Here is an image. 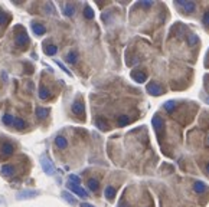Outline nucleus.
I'll use <instances>...</instances> for the list:
<instances>
[{"label":"nucleus","instance_id":"f257e3e1","mask_svg":"<svg viewBox=\"0 0 209 207\" xmlns=\"http://www.w3.org/2000/svg\"><path fill=\"white\" fill-rule=\"evenodd\" d=\"M41 164H42L43 171H45L48 175H52V174L55 173V168H54V166H52V161L49 160V157H48L46 154H43V155L41 157Z\"/></svg>","mask_w":209,"mask_h":207},{"label":"nucleus","instance_id":"f03ea898","mask_svg":"<svg viewBox=\"0 0 209 207\" xmlns=\"http://www.w3.org/2000/svg\"><path fill=\"white\" fill-rule=\"evenodd\" d=\"M146 91L150 94V95H156V96H159V95H162L163 94V88L160 87L157 82H155V81H151V82H149L147 83V87H146Z\"/></svg>","mask_w":209,"mask_h":207},{"label":"nucleus","instance_id":"7ed1b4c3","mask_svg":"<svg viewBox=\"0 0 209 207\" xmlns=\"http://www.w3.org/2000/svg\"><path fill=\"white\" fill-rule=\"evenodd\" d=\"M175 4L177 7H182L185 10V13H192L195 12V9H196V4L195 2H185V0H177L175 2Z\"/></svg>","mask_w":209,"mask_h":207},{"label":"nucleus","instance_id":"20e7f679","mask_svg":"<svg viewBox=\"0 0 209 207\" xmlns=\"http://www.w3.org/2000/svg\"><path fill=\"white\" fill-rule=\"evenodd\" d=\"M68 188H69L72 193H75L76 196H80L81 199H87V197H88V193L84 190V188H81L78 184H74V183L68 181Z\"/></svg>","mask_w":209,"mask_h":207},{"label":"nucleus","instance_id":"39448f33","mask_svg":"<svg viewBox=\"0 0 209 207\" xmlns=\"http://www.w3.org/2000/svg\"><path fill=\"white\" fill-rule=\"evenodd\" d=\"M39 196L38 190H25V191H19L17 193V200H26V199H32Z\"/></svg>","mask_w":209,"mask_h":207},{"label":"nucleus","instance_id":"423d86ee","mask_svg":"<svg viewBox=\"0 0 209 207\" xmlns=\"http://www.w3.org/2000/svg\"><path fill=\"white\" fill-rule=\"evenodd\" d=\"M72 112H74L75 115L84 116L85 115V105H84L81 101H75V102L72 104Z\"/></svg>","mask_w":209,"mask_h":207},{"label":"nucleus","instance_id":"0eeeda50","mask_svg":"<svg viewBox=\"0 0 209 207\" xmlns=\"http://www.w3.org/2000/svg\"><path fill=\"white\" fill-rule=\"evenodd\" d=\"M131 78L137 83H143V82H146L147 75L144 74L143 70H133V72H131Z\"/></svg>","mask_w":209,"mask_h":207},{"label":"nucleus","instance_id":"6e6552de","mask_svg":"<svg viewBox=\"0 0 209 207\" xmlns=\"http://www.w3.org/2000/svg\"><path fill=\"white\" fill-rule=\"evenodd\" d=\"M29 43V37H28V35L25 33V32H22V33H19L16 36V45L17 46H26Z\"/></svg>","mask_w":209,"mask_h":207},{"label":"nucleus","instance_id":"1a4fd4ad","mask_svg":"<svg viewBox=\"0 0 209 207\" xmlns=\"http://www.w3.org/2000/svg\"><path fill=\"white\" fill-rule=\"evenodd\" d=\"M151 122H153V127H155V129L157 131V133H160V131L163 129L164 122H163V120H162V118H160L159 115H155V116H153Z\"/></svg>","mask_w":209,"mask_h":207},{"label":"nucleus","instance_id":"9d476101","mask_svg":"<svg viewBox=\"0 0 209 207\" xmlns=\"http://www.w3.org/2000/svg\"><path fill=\"white\" fill-rule=\"evenodd\" d=\"M13 145L9 144V142H4V144L0 145V151H2V155L3 157H7V155H10V154L13 153Z\"/></svg>","mask_w":209,"mask_h":207},{"label":"nucleus","instance_id":"9b49d317","mask_svg":"<svg viewBox=\"0 0 209 207\" xmlns=\"http://www.w3.org/2000/svg\"><path fill=\"white\" fill-rule=\"evenodd\" d=\"M63 13H65V16L68 17H72L74 16V13H75V6L71 3H67L63 6Z\"/></svg>","mask_w":209,"mask_h":207},{"label":"nucleus","instance_id":"f8f14e48","mask_svg":"<svg viewBox=\"0 0 209 207\" xmlns=\"http://www.w3.org/2000/svg\"><path fill=\"white\" fill-rule=\"evenodd\" d=\"M32 30H33L35 35L41 36V35L45 33V26L41 25V23H32Z\"/></svg>","mask_w":209,"mask_h":207},{"label":"nucleus","instance_id":"ddd939ff","mask_svg":"<svg viewBox=\"0 0 209 207\" xmlns=\"http://www.w3.org/2000/svg\"><path fill=\"white\" fill-rule=\"evenodd\" d=\"M55 144H56L58 148H67V145H68L67 138H63L62 135H58V137L55 138Z\"/></svg>","mask_w":209,"mask_h":207},{"label":"nucleus","instance_id":"4468645a","mask_svg":"<svg viewBox=\"0 0 209 207\" xmlns=\"http://www.w3.org/2000/svg\"><path fill=\"white\" fill-rule=\"evenodd\" d=\"M193 190L201 194V193H203V191L206 190V184L203 181H196L195 184H193Z\"/></svg>","mask_w":209,"mask_h":207},{"label":"nucleus","instance_id":"2eb2a0df","mask_svg":"<svg viewBox=\"0 0 209 207\" xmlns=\"http://www.w3.org/2000/svg\"><path fill=\"white\" fill-rule=\"evenodd\" d=\"M2 174H3L4 177H10V175L15 174V167L13 166H4L3 168H2Z\"/></svg>","mask_w":209,"mask_h":207},{"label":"nucleus","instance_id":"dca6fc26","mask_svg":"<svg viewBox=\"0 0 209 207\" xmlns=\"http://www.w3.org/2000/svg\"><path fill=\"white\" fill-rule=\"evenodd\" d=\"M199 43V37L195 33H189L188 35V45L189 46H196Z\"/></svg>","mask_w":209,"mask_h":207},{"label":"nucleus","instance_id":"f3484780","mask_svg":"<svg viewBox=\"0 0 209 207\" xmlns=\"http://www.w3.org/2000/svg\"><path fill=\"white\" fill-rule=\"evenodd\" d=\"M13 127H15L16 129H23L26 127L25 120H22V118H15V121H13Z\"/></svg>","mask_w":209,"mask_h":207},{"label":"nucleus","instance_id":"a211bd4d","mask_svg":"<svg viewBox=\"0 0 209 207\" xmlns=\"http://www.w3.org/2000/svg\"><path fill=\"white\" fill-rule=\"evenodd\" d=\"M95 125H97V128H100L101 131H107V129H108V124H107L105 120H102V118H98V120L95 121Z\"/></svg>","mask_w":209,"mask_h":207},{"label":"nucleus","instance_id":"6ab92c4d","mask_svg":"<svg viewBox=\"0 0 209 207\" xmlns=\"http://www.w3.org/2000/svg\"><path fill=\"white\" fill-rule=\"evenodd\" d=\"M117 124L120 125V127H125V125H128L130 124V116L120 115L118 116V120H117Z\"/></svg>","mask_w":209,"mask_h":207},{"label":"nucleus","instance_id":"aec40b11","mask_svg":"<svg viewBox=\"0 0 209 207\" xmlns=\"http://www.w3.org/2000/svg\"><path fill=\"white\" fill-rule=\"evenodd\" d=\"M56 52H58V48H56L55 45H48L45 48V53L48 55V56H54Z\"/></svg>","mask_w":209,"mask_h":207},{"label":"nucleus","instance_id":"412c9836","mask_svg":"<svg viewBox=\"0 0 209 207\" xmlns=\"http://www.w3.org/2000/svg\"><path fill=\"white\" fill-rule=\"evenodd\" d=\"M36 115L39 118H45L49 115V108H36Z\"/></svg>","mask_w":209,"mask_h":207},{"label":"nucleus","instance_id":"4be33fe9","mask_svg":"<svg viewBox=\"0 0 209 207\" xmlns=\"http://www.w3.org/2000/svg\"><path fill=\"white\" fill-rule=\"evenodd\" d=\"M88 187L91 191H97L98 190V180L97 178H89L88 180Z\"/></svg>","mask_w":209,"mask_h":207},{"label":"nucleus","instance_id":"5701e85b","mask_svg":"<svg viewBox=\"0 0 209 207\" xmlns=\"http://www.w3.org/2000/svg\"><path fill=\"white\" fill-rule=\"evenodd\" d=\"M3 124L4 125H9V127H13V121H15V116L10 115V114H6V115L3 116Z\"/></svg>","mask_w":209,"mask_h":207},{"label":"nucleus","instance_id":"b1692460","mask_svg":"<svg viewBox=\"0 0 209 207\" xmlns=\"http://www.w3.org/2000/svg\"><path fill=\"white\" fill-rule=\"evenodd\" d=\"M104 194H105V197H107L108 200H111L114 196H115V188H114V187H111V186H108L107 188H105Z\"/></svg>","mask_w":209,"mask_h":207},{"label":"nucleus","instance_id":"393cba45","mask_svg":"<svg viewBox=\"0 0 209 207\" xmlns=\"http://www.w3.org/2000/svg\"><path fill=\"white\" fill-rule=\"evenodd\" d=\"M62 197H63V200H67L69 204H72V206H75L76 204V200L72 197V194H69V193H67V191H63L62 193Z\"/></svg>","mask_w":209,"mask_h":207},{"label":"nucleus","instance_id":"a878e982","mask_svg":"<svg viewBox=\"0 0 209 207\" xmlns=\"http://www.w3.org/2000/svg\"><path fill=\"white\" fill-rule=\"evenodd\" d=\"M49 96H50V92L48 91L46 88L42 87L41 89H39V98H41V99H48Z\"/></svg>","mask_w":209,"mask_h":207},{"label":"nucleus","instance_id":"bb28decb","mask_svg":"<svg viewBox=\"0 0 209 207\" xmlns=\"http://www.w3.org/2000/svg\"><path fill=\"white\" fill-rule=\"evenodd\" d=\"M84 16L87 17V19H92L94 17V12H92V9L88 4H85V7H84Z\"/></svg>","mask_w":209,"mask_h":207},{"label":"nucleus","instance_id":"cd10ccee","mask_svg":"<svg viewBox=\"0 0 209 207\" xmlns=\"http://www.w3.org/2000/svg\"><path fill=\"white\" fill-rule=\"evenodd\" d=\"M175 108H176L175 101H167V102H164V109H166L167 112H172Z\"/></svg>","mask_w":209,"mask_h":207},{"label":"nucleus","instance_id":"c85d7f7f","mask_svg":"<svg viewBox=\"0 0 209 207\" xmlns=\"http://www.w3.org/2000/svg\"><path fill=\"white\" fill-rule=\"evenodd\" d=\"M67 61L69 63H75L76 62V52H69L67 55Z\"/></svg>","mask_w":209,"mask_h":207},{"label":"nucleus","instance_id":"c756f323","mask_svg":"<svg viewBox=\"0 0 209 207\" xmlns=\"http://www.w3.org/2000/svg\"><path fill=\"white\" fill-rule=\"evenodd\" d=\"M69 181L74 183V184H78V186H80L81 178L78 177V175H75V174H71V175H69Z\"/></svg>","mask_w":209,"mask_h":207},{"label":"nucleus","instance_id":"7c9ffc66","mask_svg":"<svg viewBox=\"0 0 209 207\" xmlns=\"http://www.w3.org/2000/svg\"><path fill=\"white\" fill-rule=\"evenodd\" d=\"M56 65H58V66H59V68H61V69H62V70H63V72H65V74H67V75H68V76H72V74H71V72H69V70H68V69H67V66H65V65H63V63H62V62H59V61H56Z\"/></svg>","mask_w":209,"mask_h":207},{"label":"nucleus","instance_id":"2f4dec72","mask_svg":"<svg viewBox=\"0 0 209 207\" xmlns=\"http://www.w3.org/2000/svg\"><path fill=\"white\" fill-rule=\"evenodd\" d=\"M7 23V16L4 12H0V25H6Z\"/></svg>","mask_w":209,"mask_h":207},{"label":"nucleus","instance_id":"473e14b6","mask_svg":"<svg viewBox=\"0 0 209 207\" xmlns=\"http://www.w3.org/2000/svg\"><path fill=\"white\" fill-rule=\"evenodd\" d=\"M202 22H203V25H205V26H209V12H205V13H203Z\"/></svg>","mask_w":209,"mask_h":207},{"label":"nucleus","instance_id":"72a5a7b5","mask_svg":"<svg viewBox=\"0 0 209 207\" xmlns=\"http://www.w3.org/2000/svg\"><path fill=\"white\" fill-rule=\"evenodd\" d=\"M46 10H48V12H49V13H55V10H54V7H52V4H50V3H48V4H46Z\"/></svg>","mask_w":209,"mask_h":207},{"label":"nucleus","instance_id":"f704fd0d","mask_svg":"<svg viewBox=\"0 0 209 207\" xmlns=\"http://www.w3.org/2000/svg\"><path fill=\"white\" fill-rule=\"evenodd\" d=\"M81 207H94V206H92V204H88V203H82Z\"/></svg>","mask_w":209,"mask_h":207},{"label":"nucleus","instance_id":"c9c22d12","mask_svg":"<svg viewBox=\"0 0 209 207\" xmlns=\"http://www.w3.org/2000/svg\"><path fill=\"white\" fill-rule=\"evenodd\" d=\"M143 4H144V6H151V2H149V0H147V2H142Z\"/></svg>","mask_w":209,"mask_h":207},{"label":"nucleus","instance_id":"e433bc0d","mask_svg":"<svg viewBox=\"0 0 209 207\" xmlns=\"http://www.w3.org/2000/svg\"><path fill=\"white\" fill-rule=\"evenodd\" d=\"M206 171H208V173H209V163H208V164H206Z\"/></svg>","mask_w":209,"mask_h":207},{"label":"nucleus","instance_id":"4c0bfd02","mask_svg":"<svg viewBox=\"0 0 209 207\" xmlns=\"http://www.w3.org/2000/svg\"><path fill=\"white\" fill-rule=\"evenodd\" d=\"M208 141H209V140H208Z\"/></svg>","mask_w":209,"mask_h":207}]
</instances>
